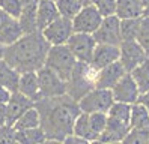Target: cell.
Returning <instances> with one entry per match:
<instances>
[{"mask_svg":"<svg viewBox=\"0 0 149 144\" xmlns=\"http://www.w3.org/2000/svg\"><path fill=\"white\" fill-rule=\"evenodd\" d=\"M41 114V128L48 140L63 141L66 135L72 132V123L80 108L77 101L68 95L57 98H42L35 102Z\"/></svg>","mask_w":149,"mask_h":144,"instance_id":"6da1fadb","label":"cell"},{"mask_svg":"<svg viewBox=\"0 0 149 144\" xmlns=\"http://www.w3.org/2000/svg\"><path fill=\"white\" fill-rule=\"evenodd\" d=\"M50 44L39 30L24 33L18 41L5 47L3 59L18 72L38 71L44 66Z\"/></svg>","mask_w":149,"mask_h":144,"instance_id":"7a4b0ae2","label":"cell"},{"mask_svg":"<svg viewBox=\"0 0 149 144\" xmlns=\"http://www.w3.org/2000/svg\"><path fill=\"white\" fill-rule=\"evenodd\" d=\"M75 65H77V59L74 57V54L68 48L66 44L65 45H50L44 66L51 69L54 74H57L60 78L68 83Z\"/></svg>","mask_w":149,"mask_h":144,"instance_id":"3957f363","label":"cell"},{"mask_svg":"<svg viewBox=\"0 0 149 144\" xmlns=\"http://www.w3.org/2000/svg\"><path fill=\"white\" fill-rule=\"evenodd\" d=\"M113 104V95L110 89H98L93 87L89 92H86L77 101V105L81 113H106Z\"/></svg>","mask_w":149,"mask_h":144,"instance_id":"277c9868","label":"cell"},{"mask_svg":"<svg viewBox=\"0 0 149 144\" xmlns=\"http://www.w3.org/2000/svg\"><path fill=\"white\" fill-rule=\"evenodd\" d=\"M38 81H39V93L42 98H57L66 95L68 84L66 81L62 80L57 74H54L51 69L47 66H42L36 71Z\"/></svg>","mask_w":149,"mask_h":144,"instance_id":"5b68a950","label":"cell"},{"mask_svg":"<svg viewBox=\"0 0 149 144\" xmlns=\"http://www.w3.org/2000/svg\"><path fill=\"white\" fill-rule=\"evenodd\" d=\"M41 33L50 45H65L74 33L72 21L69 18L59 15L54 21H51L47 27H44Z\"/></svg>","mask_w":149,"mask_h":144,"instance_id":"8992f818","label":"cell"},{"mask_svg":"<svg viewBox=\"0 0 149 144\" xmlns=\"http://www.w3.org/2000/svg\"><path fill=\"white\" fill-rule=\"evenodd\" d=\"M72 29L78 33H93L102 21V15L92 3H86L81 6L74 18H72Z\"/></svg>","mask_w":149,"mask_h":144,"instance_id":"52a82bcc","label":"cell"},{"mask_svg":"<svg viewBox=\"0 0 149 144\" xmlns=\"http://www.w3.org/2000/svg\"><path fill=\"white\" fill-rule=\"evenodd\" d=\"M68 48L71 50V53L74 54V57L77 59V62H83V63H91L92 60V53L95 48V39L91 33H78L74 32L71 35V38L66 42Z\"/></svg>","mask_w":149,"mask_h":144,"instance_id":"ba28073f","label":"cell"},{"mask_svg":"<svg viewBox=\"0 0 149 144\" xmlns=\"http://www.w3.org/2000/svg\"><path fill=\"white\" fill-rule=\"evenodd\" d=\"M120 20L116 15L102 17V21L98 26L92 36L96 44H110V45H119L120 44V30H119Z\"/></svg>","mask_w":149,"mask_h":144,"instance_id":"9c48e42d","label":"cell"},{"mask_svg":"<svg viewBox=\"0 0 149 144\" xmlns=\"http://www.w3.org/2000/svg\"><path fill=\"white\" fill-rule=\"evenodd\" d=\"M146 57V53L137 41H122L119 44V62L127 72L133 71Z\"/></svg>","mask_w":149,"mask_h":144,"instance_id":"30bf717a","label":"cell"},{"mask_svg":"<svg viewBox=\"0 0 149 144\" xmlns=\"http://www.w3.org/2000/svg\"><path fill=\"white\" fill-rule=\"evenodd\" d=\"M110 90L113 95V101L125 102V104H134L140 95L136 81L133 80L130 72H125Z\"/></svg>","mask_w":149,"mask_h":144,"instance_id":"8fae6325","label":"cell"},{"mask_svg":"<svg viewBox=\"0 0 149 144\" xmlns=\"http://www.w3.org/2000/svg\"><path fill=\"white\" fill-rule=\"evenodd\" d=\"M125 72L127 71H125L124 66H122V63L119 60H116V62H113V63H110V65L96 71L93 86L98 87V89H111Z\"/></svg>","mask_w":149,"mask_h":144,"instance_id":"7c38bea8","label":"cell"},{"mask_svg":"<svg viewBox=\"0 0 149 144\" xmlns=\"http://www.w3.org/2000/svg\"><path fill=\"white\" fill-rule=\"evenodd\" d=\"M116 60H119V45H110V44L95 45L91 60V65L95 69H101Z\"/></svg>","mask_w":149,"mask_h":144,"instance_id":"4fadbf2b","label":"cell"},{"mask_svg":"<svg viewBox=\"0 0 149 144\" xmlns=\"http://www.w3.org/2000/svg\"><path fill=\"white\" fill-rule=\"evenodd\" d=\"M35 102L30 98L24 96L20 92H12L9 99L6 102V113H8V125L12 126L15 123V120L30 107H33Z\"/></svg>","mask_w":149,"mask_h":144,"instance_id":"5bb4252c","label":"cell"},{"mask_svg":"<svg viewBox=\"0 0 149 144\" xmlns=\"http://www.w3.org/2000/svg\"><path fill=\"white\" fill-rule=\"evenodd\" d=\"M17 92H20V93H23L24 96L30 98L33 102L39 101V99H41V93H39V81H38L36 71L21 72Z\"/></svg>","mask_w":149,"mask_h":144,"instance_id":"9a60e30c","label":"cell"},{"mask_svg":"<svg viewBox=\"0 0 149 144\" xmlns=\"http://www.w3.org/2000/svg\"><path fill=\"white\" fill-rule=\"evenodd\" d=\"M59 17L54 0H39L36 6V29L41 32Z\"/></svg>","mask_w":149,"mask_h":144,"instance_id":"2e32d148","label":"cell"},{"mask_svg":"<svg viewBox=\"0 0 149 144\" xmlns=\"http://www.w3.org/2000/svg\"><path fill=\"white\" fill-rule=\"evenodd\" d=\"M130 126L128 125H122L113 119H109L107 117V125L104 128L102 134L100 135L98 141L102 143H118V141H124L125 135L130 132Z\"/></svg>","mask_w":149,"mask_h":144,"instance_id":"e0dca14e","label":"cell"},{"mask_svg":"<svg viewBox=\"0 0 149 144\" xmlns=\"http://www.w3.org/2000/svg\"><path fill=\"white\" fill-rule=\"evenodd\" d=\"M20 74L12 65H9L5 59H0V86L6 87L9 92H17L18 89Z\"/></svg>","mask_w":149,"mask_h":144,"instance_id":"ac0fdd59","label":"cell"},{"mask_svg":"<svg viewBox=\"0 0 149 144\" xmlns=\"http://www.w3.org/2000/svg\"><path fill=\"white\" fill-rule=\"evenodd\" d=\"M115 15L119 20L140 18V17H143V8L140 5V0H116Z\"/></svg>","mask_w":149,"mask_h":144,"instance_id":"d6986e66","label":"cell"},{"mask_svg":"<svg viewBox=\"0 0 149 144\" xmlns=\"http://www.w3.org/2000/svg\"><path fill=\"white\" fill-rule=\"evenodd\" d=\"M38 126H41V114H39V110L36 108V105H33L15 120L12 128L15 131H23V129L38 128Z\"/></svg>","mask_w":149,"mask_h":144,"instance_id":"ffe728a7","label":"cell"},{"mask_svg":"<svg viewBox=\"0 0 149 144\" xmlns=\"http://www.w3.org/2000/svg\"><path fill=\"white\" fill-rule=\"evenodd\" d=\"M72 134L83 138L87 143L96 141V137L93 135V132L91 131V126H89V114L81 113V111L77 114L75 120L72 123Z\"/></svg>","mask_w":149,"mask_h":144,"instance_id":"44dd1931","label":"cell"},{"mask_svg":"<svg viewBox=\"0 0 149 144\" xmlns=\"http://www.w3.org/2000/svg\"><path fill=\"white\" fill-rule=\"evenodd\" d=\"M130 128L131 129H146L149 128V111L139 102L131 104L130 113Z\"/></svg>","mask_w":149,"mask_h":144,"instance_id":"7402d4cb","label":"cell"},{"mask_svg":"<svg viewBox=\"0 0 149 144\" xmlns=\"http://www.w3.org/2000/svg\"><path fill=\"white\" fill-rule=\"evenodd\" d=\"M23 35H24V32L21 29L18 20L17 18H11L8 21V24L3 27V30L0 32V44L8 47V45L14 44L15 41H18Z\"/></svg>","mask_w":149,"mask_h":144,"instance_id":"603a6c76","label":"cell"},{"mask_svg":"<svg viewBox=\"0 0 149 144\" xmlns=\"http://www.w3.org/2000/svg\"><path fill=\"white\" fill-rule=\"evenodd\" d=\"M130 74L136 81L140 93L149 90V57H146L142 63H139L133 71H130Z\"/></svg>","mask_w":149,"mask_h":144,"instance_id":"cb8c5ba5","label":"cell"},{"mask_svg":"<svg viewBox=\"0 0 149 144\" xmlns=\"http://www.w3.org/2000/svg\"><path fill=\"white\" fill-rule=\"evenodd\" d=\"M47 141V135L44 132L41 126L32 129H23V131H15V143L21 144H38Z\"/></svg>","mask_w":149,"mask_h":144,"instance_id":"d4e9b609","label":"cell"},{"mask_svg":"<svg viewBox=\"0 0 149 144\" xmlns=\"http://www.w3.org/2000/svg\"><path fill=\"white\" fill-rule=\"evenodd\" d=\"M130 113H131V104L113 101L111 107L109 108V111H107V117L122 123V125H128L130 126Z\"/></svg>","mask_w":149,"mask_h":144,"instance_id":"484cf974","label":"cell"},{"mask_svg":"<svg viewBox=\"0 0 149 144\" xmlns=\"http://www.w3.org/2000/svg\"><path fill=\"white\" fill-rule=\"evenodd\" d=\"M140 18H125V20H120V23H119L120 42L122 41H136L139 27H140Z\"/></svg>","mask_w":149,"mask_h":144,"instance_id":"4316f807","label":"cell"},{"mask_svg":"<svg viewBox=\"0 0 149 144\" xmlns=\"http://www.w3.org/2000/svg\"><path fill=\"white\" fill-rule=\"evenodd\" d=\"M54 3H56V8L59 11V15L69 18V20H72L74 15L84 5L83 0H54Z\"/></svg>","mask_w":149,"mask_h":144,"instance_id":"83f0119b","label":"cell"},{"mask_svg":"<svg viewBox=\"0 0 149 144\" xmlns=\"http://www.w3.org/2000/svg\"><path fill=\"white\" fill-rule=\"evenodd\" d=\"M136 41L140 44V47L143 48L146 56L149 57V17H146V15L140 18V27H139Z\"/></svg>","mask_w":149,"mask_h":144,"instance_id":"f1b7e54d","label":"cell"},{"mask_svg":"<svg viewBox=\"0 0 149 144\" xmlns=\"http://www.w3.org/2000/svg\"><path fill=\"white\" fill-rule=\"evenodd\" d=\"M106 125H107L106 113H91L89 114V126H91V131L93 132V135L96 137V141H98L100 135L102 134Z\"/></svg>","mask_w":149,"mask_h":144,"instance_id":"f546056e","label":"cell"},{"mask_svg":"<svg viewBox=\"0 0 149 144\" xmlns=\"http://www.w3.org/2000/svg\"><path fill=\"white\" fill-rule=\"evenodd\" d=\"M0 9L8 14L11 18H17L18 20L21 15V2L20 0H0Z\"/></svg>","mask_w":149,"mask_h":144,"instance_id":"4dcf8cb0","label":"cell"},{"mask_svg":"<svg viewBox=\"0 0 149 144\" xmlns=\"http://www.w3.org/2000/svg\"><path fill=\"white\" fill-rule=\"evenodd\" d=\"M91 3L98 9L102 17L115 15L116 12V0H91Z\"/></svg>","mask_w":149,"mask_h":144,"instance_id":"1f68e13d","label":"cell"},{"mask_svg":"<svg viewBox=\"0 0 149 144\" xmlns=\"http://www.w3.org/2000/svg\"><path fill=\"white\" fill-rule=\"evenodd\" d=\"M0 143H15V129L12 126L0 128Z\"/></svg>","mask_w":149,"mask_h":144,"instance_id":"d6a6232c","label":"cell"},{"mask_svg":"<svg viewBox=\"0 0 149 144\" xmlns=\"http://www.w3.org/2000/svg\"><path fill=\"white\" fill-rule=\"evenodd\" d=\"M136 102H139L140 105H143L146 110L149 111V90H146V92H142V93H140Z\"/></svg>","mask_w":149,"mask_h":144,"instance_id":"836d02e7","label":"cell"},{"mask_svg":"<svg viewBox=\"0 0 149 144\" xmlns=\"http://www.w3.org/2000/svg\"><path fill=\"white\" fill-rule=\"evenodd\" d=\"M8 125V113H6V104L0 105V128ZM9 126V125H8Z\"/></svg>","mask_w":149,"mask_h":144,"instance_id":"e575fe53","label":"cell"},{"mask_svg":"<svg viewBox=\"0 0 149 144\" xmlns=\"http://www.w3.org/2000/svg\"><path fill=\"white\" fill-rule=\"evenodd\" d=\"M11 93H12V92H9V90H8L6 87L0 86V105H2V104H6V102H8V99H9Z\"/></svg>","mask_w":149,"mask_h":144,"instance_id":"d590c367","label":"cell"},{"mask_svg":"<svg viewBox=\"0 0 149 144\" xmlns=\"http://www.w3.org/2000/svg\"><path fill=\"white\" fill-rule=\"evenodd\" d=\"M9 20H11V17L8 15V14H5L2 9H0V32L3 30V27L8 24V21H9Z\"/></svg>","mask_w":149,"mask_h":144,"instance_id":"8d00e7d4","label":"cell"},{"mask_svg":"<svg viewBox=\"0 0 149 144\" xmlns=\"http://www.w3.org/2000/svg\"><path fill=\"white\" fill-rule=\"evenodd\" d=\"M140 5H142V8H143V14L146 11H149V0H140Z\"/></svg>","mask_w":149,"mask_h":144,"instance_id":"74e56055","label":"cell"},{"mask_svg":"<svg viewBox=\"0 0 149 144\" xmlns=\"http://www.w3.org/2000/svg\"><path fill=\"white\" fill-rule=\"evenodd\" d=\"M3 54H5V45L0 44V59H3Z\"/></svg>","mask_w":149,"mask_h":144,"instance_id":"f35d334b","label":"cell"},{"mask_svg":"<svg viewBox=\"0 0 149 144\" xmlns=\"http://www.w3.org/2000/svg\"><path fill=\"white\" fill-rule=\"evenodd\" d=\"M143 15H146V17H149V11H146V12H145Z\"/></svg>","mask_w":149,"mask_h":144,"instance_id":"ab89813d","label":"cell"}]
</instances>
